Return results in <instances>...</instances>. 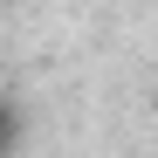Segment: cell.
<instances>
[{
	"instance_id": "cell-1",
	"label": "cell",
	"mask_w": 158,
	"mask_h": 158,
	"mask_svg": "<svg viewBox=\"0 0 158 158\" xmlns=\"http://www.w3.org/2000/svg\"><path fill=\"white\" fill-rule=\"evenodd\" d=\"M0 151H7V110H0Z\"/></svg>"
}]
</instances>
